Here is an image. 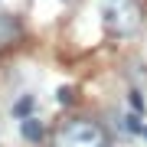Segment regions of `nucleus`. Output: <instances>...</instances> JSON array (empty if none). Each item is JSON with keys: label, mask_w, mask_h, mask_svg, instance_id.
I'll return each instance as SVG.
<instances>
[{"label": "nucleus", "mask_w": 147, "mask_h": 147, "mask_svg": "<svg viewBox=\"0 0 147 147\" xmlns=\"http://www.w3.org/2000/svg\"><path fill=\"white\" fill-rule=\"evenodd\" d=\"M101 26L111 39H131L144 26L141 0H105L101 3Z\"/></svg>", "instance_id": "obj_1"}, {"label": "nucleus", "mask_w": 147, "mask_h": 147, "mask_svg": "<svg viewBox=\"0 0 147 147\" xmlns=\"http://www.w3.org/2000/svg\"><path fill=\"white\" fill-rule=\"evenodd\" d=\"M53 147H115L111 134L92 118H69L56 127Z\"/></svg>", "instance_id": "obj_2"}, {"label": "nucleus", "mask_w": 147, "mask_h": 147, "mask_svg": "<svg viewBox=\"0 0 147 147\" xmlns=\"http://www.w3.org/2000/svg\"><path fill=\"white\" fill-rule=\"evenodd\" d=\"M20 134L26 137L30 144H39L42 141V124L36 118H20Z\"/></svg>", "instance_id": "obj_3"}, {"label": "nucleus", "mask_w": 147, "mask_h": 147, "mask_svg": "<svg viewBox=\"0 0 147 147\" xmlns=\"http://www.w3.org/2000/svg\"><path fill=\"white\" fill-rule=\"evenodd\" d=\"M36 108V98L33 95H23V98H16V105H13V115L16 118H30V111Z\"/></svg>", "instance_id": "obj_4"}, {"label": "nucleus", "mask_w": 147, "mask_h": 147, "mask_svg": "<svg viewBox=\"0 0 147 147\" xmlns=\"http://www.w3.org/2000/svg\"><path fill=\"white\" fill-rule=\"evenodd\" d=\"M127 101L134 105V111H137V115L144 111V98H141V92H131V95H127Z\"/></svg>", "instance_id": "obj_5"}, {"label": "nucleus", "mask_w": 147, "mask_h": 147, "mask_svg": "<svg viewBox=\"0 0 147 147\" xmlns=\"http://www.w3.org/2000/svg\"><path fill=\"white\" fill-rule=\"evenodd\" d=\"M144 137H147V127H144Z\"/></svg>", "instance_id": "obj_6"}]
</instances>
